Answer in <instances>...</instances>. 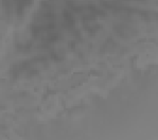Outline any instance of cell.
Returning a JSON list of instances; mask_svg holds the SVG:
<instances>
[{
    "mask_svg": "<svg viewBox=\"0 0 158 140\" xmlns=\"http://www.w3.org/2000/svg\"><path fill=\"white\" fill-rule=\"evenodd\" d=\"M32 0H2V10L10 20L21 19Z\"/></svg>",
    "mask_w": 158,
    "mask_h": 140,
    "instance_id": "cell-1",
    "label": "cell"
}]
</instances>
